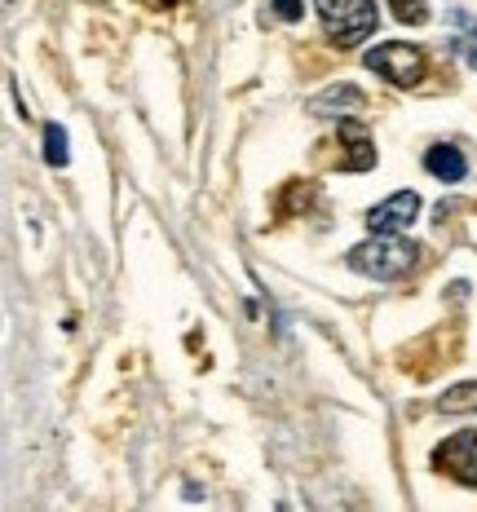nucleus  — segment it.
I'll return each instance as SVG.
<instances>
[{"instance_id": "nucleus-1", "label": "nucleus", "mask_w": 477, "mask_h": 512, "mask_svg": "<svg viewBox=\"0 0 477 512\" xmlns=\"http://www.w3.org/2000/svg\"><path fill=\"white\" fill-rule=\"evenodd\" d=\"M420 261V248L407 243L402 234H371L358 248L345 252V265L363 279H376V283H394L402 274H411Z\"/></svg>"}, {"instance_id": "nucleus-2", "label": "nucleus", "mask_w": 477, "mask_h": 512, "mask_svg": "<svg viewBox=\"0 0 477 512\" xmlns=\"http://www.w3.org/2000/svg\"><path fill=\"white\" fill-rule=\"evenodd\" d=\"M318 23H323V36L332 40L336 49H354L376 31V0H314Z\"/></svg>"}, {"instance_id": "nucleus-3", "label": "nucleus", "mask_w": 477, "mask_h": 512, "mask_svg": "<svg viewBox=\"0 0 477 512\" xmlns=\"http://www.w3.org/2000/svg\"><path fill=\"white\" fill-rule=\"evenodd\" d=\"M367 71H376L380 80H389L394 89H411V84L424 80L429 62H424V49L420 45H407V40H389V45H376L367 49Z\"/></svg>"}, {"instance_id": "nucleus-4", "label": "nucleus", "mask_w": 477, "mask_h": 512, "mask_svg": "<svg viewBox=\"0 0 477 512\" xmlns=\"http://www.w3.org/2000/svg\"><path fill=\"white\" fill-rule=\"evenodd\" d=\"M433 468L447 473L451 482H460V486H477V429L447 437V442L433 451Z\"/></svg>"}, {"instance_id": "nucleus-5", "label": "nucleus", "mask_w": 477, "mask_h": 512, "mask_svg": "<svg viewBox=\"0 0 477 512\" xmlns=\"http://www.w3.org/2000/svg\"><path fill=\"white\" fill-rule=\"evenodd\" d=\"M416 212H420L416 190H398V195H389L385 204H376L367 212V226H371V234H402L416 221Z\"/></svg>"}, {"instance_id": "nucleus-6", "label": "nucleus", "mask_w": 477, "mask_h": 512, "mask_svg": "<svg viewBox=\"0 0 477 512\" xmlns=\"http://www.w3.org/2000/svg\"><path fill=\"white\" fill-rule=\"evenodd\" d=\"M341 146H345V159L341 164L349 168V173H367L371 164H376V142H371L367 124L363 120H341Z\"/></svg>"}, {"instance_id": "nucleus-7", "label": "nucleus", "mask_w": 477, "mask_h": 512, "mask_svg": "<svg viewBox=\"0 0 477 512\" xmlns=\"http://www.w3.org/2000/svg\"><path fill=\"white\" fill-rule=\"evenodd\" d=\"M424 168H429V177L447 181V186H455V181L469 177V159H464V151H460V146H451V142L429 146V155H424Z\"/></svg>"}, {"instance_id": "nucleus-8", "label": "nucleus", "mask_w": 477, "mask_h": 512, "mask_svg": "<svg viewBox=\"0 0 477 512\" xmlns=\"http://www.w3.org/2000/svg\"><path fill=\"white\" fill-rule=\"evenodd\" d=\"M438 411L442 415H469V411H477V380L451 384V389L438 398Z\"/></svg>"}, {"instance_id": "nucleus-9", "label": "nucleus", "mask_w": 477, "mask_h": 512, "mask_svg": "<svg viewBox=\"0 0 477 512\" xmlns=\"http://www.w3.org/2000/svg\"><path fill=\"white\" fill-rule=\"evenodd\" d=\"M358 106H363V93L345 84V89H332L327 98H314L310 111H314V115H327V111H358Z\"/></svg>"}, {"instance_id": "nucleus-10", "label": "nucleus", "mask_w": 477, "mask_h": 512, "mask_svg": "<svg viewBox=\"0 0 477 512\" xmlns=\"http://www.w3.org/2000/svg\"><path fill=\"white\" fill-rule=\"evenodd\" d=\"M45 159L53 168H67V133H62V124H45Z\"/></svg>"}, {"instance_id": "nucleus-11", "label": "nucleus", "mask_w": 477, "mask_h": 512, "mask_svg": "<svg viewBox=\"0 0 477 512\" xmlns=\"http://www.w3.org/2000/svg\"><path fill=\"white\" fill-rule=\"evenodd\" d=\"M389 9H394V18L407 27L429 23V0H389Z\"/></svg>"}, {"instance_id": "nucleus-12", "label": "nucleus", "mask_w": 477, "mask_h": 512, "mask_svg": "<svg viewBox=\"0 0 477 512\" xmlns=\"http://www.w3.org/2000/svg\"><path fill=\"white\" fill-rule=\"evenodd\" d=\"M270 5H274V14H279L283 23H296V18L305 14V5H301V0H270Z\"/></svg>"}, {"instance_id": "nucleus-13", "label": "nucleus", "mask_w": 477, "mask_h": 512, "mask_svg": "<svg viewBox=\"0 0 477 512\" xmlns=\"http://www.w3.org/2000/svg\"><path fill=\"white\" fill-rule=\"evenodd\" d=\"M451 53L477 71V40H451Z\"/></svg>"}]
</instances>
